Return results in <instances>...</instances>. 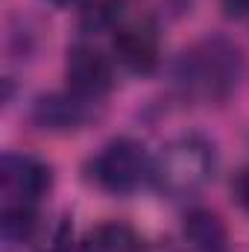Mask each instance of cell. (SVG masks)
<instances>
[{"label": "cell", "instance_id": "cell-1", "mask_svg": "<svg viewBox=\"0 0 249 252\" xmlns=\"http://www.w3.org/2000/svg\"><path fill=\"white\" fill-rule=\"evenodd\" d=\"M244 73V53L226 35H208L176 59L173 79L187 100L226 103Z\"/></svg>", "mask_w": 249, "mask_h": 252}, {"label": "cell", "instance_id": "cell-2", "mask_svg": "<svg viewBox=\"0 0 249 252\" xmlns=\"http://www.w3.org/2000/svg\"><path fill=\"white\" fill-rule=\"evenodd\" d=\"M217 170V153L214 144L196 132L179 135L167 141L158 156L150 164V179L153 185L170 199H185L202 190Z\"/></svg>", "mask_w": 249, "mask_h": 252}, {"label": "cell", "instance_id": "cell-3", "mask_svg": "<svg viewBox=\"0 0 249 252\" xmlns=\"http://www.w3.org/2000/svg\"><path fill=\"white\" fill-rule=\"evenodd\" d=\"M147 176H150V158L144 153V144L132 138L109 141L94 158V182L115 196L132 193Z\"/></svg>", "mask_w": 249, "mask_h": 252}, {"label": "cell", "instance_id": "cell-4", "mask_svg": "<svg viewBox=\"0 0 249 252\" xmlns=\"http://www.w3.org/2000/svg\"><path fill=\"white\" fill-rule=\"evenodd\" d=\"M53 185L47 161L30 153H6L0 161V193L3 208H35Z\"/></svg>", "mask_w": 249, "mask_h": 252}, {"label": "cell", "instance_id": "cell-5", "mask_svg": "<svg viewBox=\"0 0 249 252\" xmlns=\"http://www.w3.org/2000/svg\"><path fill=\"white\" fill-rule=\"evenodd\" d=\"M64 79H67V91H73L82 100L97 103L112 91L115 70L100 50L88 44H73L64 59Z\"/></svg>", "mask_w": 249, "mask_h": 252}, {"label": "cell", "instance_id": "cell-6", "mask_svg": "<svg viewBox=\"0 0 249 252\" xmlns=\"http://www.w3.org/2000/svg\"><path fill=\"white\" fill-rule=\"evenodd\" d=\"M91 100L76 97L73 91H56V94H41L32 103V124L44 132H73L91 121Z\"/></svg>", "mask_w": 249, "mask_h": 252}, {"label": "cell", "instance_id": "cell-7", "mask_svg": "<svg viewBox=\"0 0 249 252\" xmlns=\"http://www.w3.org/2000/svg\"><path fill=\"white\" fill-rule=\"evenodd\" d=\"M182 235L193 252H229L226 223L211 208H190L182 223Z\"/></svg>", "mask_w": 249, "mask_h": 252}, {"label": "cell", "instance_id": "cell-8", "mask_svg": "<svg viewBox=\"0 0 249 252\" xmlns=\"http://www.w3.org/2000/svg\"><path fill=\"white\" fill-rule=\"evenodd\" d=\"M82 252H144V241L126 223H100L82 241Z\"/></svg>", "mask_w": 249, "mask_h": 252}, {"label": "cell", "instance_id": "cell-9", "mask_svg": "<svg viewBox=\"0 0 249 252\" xmlns=\"http://www.w3.org/2000/svg\"><path fill=\"white\" fill-rule=\"evenodd\" d=\"M232 193H235L238 205L249 214V164L238 173V176H235V182H232Z\"/></svg>", "mask_w": 249, "mask_h": 252}, {"label": "cell", "instance_id": "cell-10", "mask_svg": "<svg viewBox=\"0 0 249 252\" xmlns=\"http://www.w3.org/2000/svg\"><path fill=\"white\" fill-rule=\"evenodd\" d=\"M223 9L229 18H244L249 15V0H223Z\"/></svg>", "mask_w": 249, "mask_h": 252}, {"label": "cell", "instance_id": "cell-11", "mask_svg": "<svg viewBox=\"0 0 249 252\" xmlns=\"http://www.w3.org/2000/svg\"><path fill=\"white\" fill-rule=\"evenodd\" d=\"M47 3H53V6H70L73 0H47Z\"/></svg>", "mask_w": 249, "mask_h": 252}]
</instances>
